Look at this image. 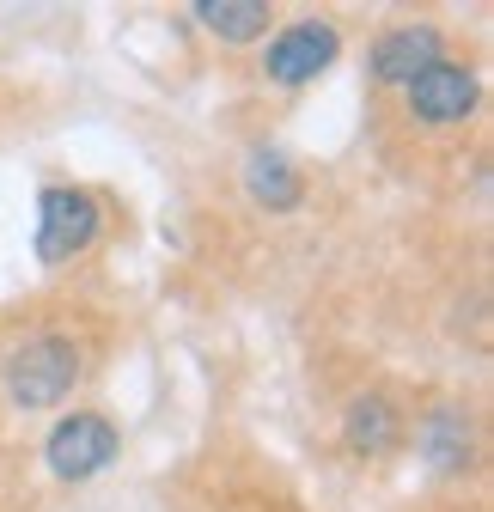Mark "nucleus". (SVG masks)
Here are the masks:
<instances>
[{"label":"nucleus","instance_id":"1","mask_svg":"<svg viewBox=\"0 0 494 512\" xmlns=\"http://www.w3.org/2000/svg\"><path fill=\"white\" fill-rule=\"evenodd\" d=\"M74 378H80V348L61 342V336H37V342H25V348L13 354L7 391H13V403H25V409H49V403H61V397L74 391Z\"/></svg>","mask_w":494,"mask_h":512},{"label":"nucleus","instance_id":"2","mask_svg":"<svg viewBox=\"0 0 494 512\" xmlns=\"http://www.w3.org/2000/svg\"><path fill=\"white\" fill-rule=\"evenodd\" d=\"M92 238H98V202L86 189H74V183L43 189V202H37V256L43 263H68Z\"/></svg>","mask_w":494,"mask_h":512},{"label":"nucleus","instance_id":"3","mask_svg":"<svg viewBox=\"0 0 494 512\" xmlns=\"http://www.w3.org/2000/svg\"><path fill=\"white\" fill-rule=\"evenodd\" d=\"M43 458L61 482H86L116 458V427L104 415H61L49 445H43Z\"/></svg>","mask_w":494,"mask_h":512},{"label":"nucleus","instance_id":"4","mask_svg":"<svg viewBox=\"0 0 494 512\" xmlns=\"http://www.w3.org/2000/svg\"><path fill=\"white\" fill-rule=\"evenodd\" d=\"M336 55H342V37H336L330 19H299V25H287V31L269 43V80L305 86V80H318Z\"/></svg>","mask_w":494,"mask_h":512},{"label":"nucleus","instance_id":"5","mask_svg":"<svg viewBox=\"0 0 494 512\" xmlns=\"http://www.w3.org/2000/svg\"><path fill=\"white\" fill-rule=\"evenodd\" d=\"M470 104H476V74L458 61H434L427 74L409 80V110L421 122H464Z\"/></svg>","mask_w":494,"mask_h":512},{"label":"nucleus","instance_id":"6","mask_svg":"<svg viewBox=\"0 0 494 512\" xmlns=\"http://www.w3.org/2000/svg\"><path fill=\"white\" fill-rule=\"evenodd\" d=\"M440 61V31L434 25H397V31H385L379 37V49H373V74L385 80V86H409L415 74H427Z\"/></svg>","mask_w":494,"mask_h":512},{"label":"nucleus","instance_id":"7","mask_svg":"<svg viewBox=\"0 0 494 512\" xmlns=\"http://www.w3.org/2000/svg\"><path fill=\"white\" fill-rule=\"evenodd\" d=\"M244 183H251V196L263 202V208H275V214H287V208H299V177H293V165L281 159V153H251V165H244Z\"/></svg>","mask_w":494,"mask_h":512},{"label":"nucleus","instance_id":"8","mask_svg":"<svg viewBox=\"0 0 494 512\" xmlns=\"http://www.w3.org/2000/svg\"><path fill=\"white\" fill-rule=\"evenodd\" d=\"M196 19L226 43H251L269 25V7L263 0H196Z\"/></svg>","mask_w":494,"mask_h":512},{"label":"nucleus","instance_id":"9","mask_svg":"<svg viewBox=\"0 0 494 512\" xmlns=\"http://www.w3.org/2000/svg\"><path fill=\"white\" fill-rule=\"evenodd\" d=\"M391 439H397V409L385 397H360L348 409V445H354V452L379 458V452H391Z\"/></svg>","mask_w":494,"mask_h":512},{"label":"nucleus","instance_id":"10","mask_svg":"<svg viewBox=\"0 0 494 512\" xmlns=\"http://www.w3.org/2000/svg\"><path fill=\"white\" fill-rule=\"evenodd\" d=\"M427 458H434L440 470H458L470 458V427L458 409H440L434 421H427Z\"/></svg>","mask_w":494,"mask_h":512}]
</instances>
